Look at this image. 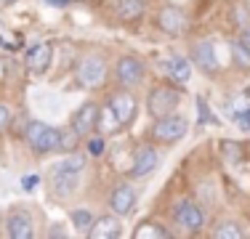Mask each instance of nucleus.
<instances>
[{
    "mask_svg": "<svg viewBox=\"0 0 250 239\" xmlns=\"http://www.w3.org/2000/svg\"><path fill=\"white\" fill-rule=\"evenodd\" d=\"M146 77V67L139 56H120L115 64V80L120 82L123 88H139L144 85Z\"/></svg>",
    "mask_w": 250,
    "mask_h": 239,
    "instance_id": "7",
    "label": "nucleus"
},
{
    "mask_svg": "<svg viewBox=\"0 0 250 239\" xmlns=\"http://www.w3.org/2000/svg\"><path fill=\"white\" fill-rule=\"evenodd\" d=\"M165 237H168V231L163 226H157L154 220H144L133 231V239H165Z\"/></svg>",
    "mask_w": 250,
    "mask_h": 239,
    "instance_id": "20",
    "label": "nucleus"
},
{
    "mask_svg": "<svg viewBox=\"0 0 250 239\" xmlns=\"http://www.w3.org/2000/svg\"><path fill=\"white\" fill-rule=\"evenodd\" d=\"M51 61H53V48L51 43H35V45H29L27 48V53H24V67L29 75H45L51 67Z\"/></svg>",
    "mask_w": 250,
    "mask_h": 239,
    "instance_id": "10",
    "label": "nucleus"
},
{
    "mask_svg": "<svg viewBox=\"0 0 250 239\" xmlns=\"http://www.w3.org/2000/svg\"><path fill=\"white\" fill-rule=\"evenodd\" d=\"M104 152H106V139L104 136H93V139H88V154H91V157H101Z\"/></svg>",
    "mask_w": 250,
    "mask_h": 239,
    "instance_id": "26",
    "label": "nucleus"
},
{
    "mask_svg": "<svg viewBox=\"0 0 250 239\" xmlns=\"http://www.w3.org/2000/svg\"><path fill=\"white\" fill-rule=\"evenodd\" d=\"M213 237H216V239H242V237H245V231H242L234 220H221V223L213 229Z\"/></svg>",
    "mask_w": 250,
    "mask_h": 239,
    "instance_id": "21",
    "label": "nucleus"
},
{
    "mask_svg": "<svg viewBox=\"0 0 250 239\" xmlns=\"http://www.w3.org/2000/svg\"><path fill=\"white\" fill-rule=\"evenodd\" d=\"M48 3H53V5H67L69 0H48Z\"/></svg>",
    "mask_w": 250,
    "mask_h": 239,
    "instance_id": "32",
    "label": "nucleus"
},
{
    "mask_svg": "<svg viewBox=\"0 0 250 239\" xmlns=\"http://www.w3.org/2000/svg\"><path fill=\"white\" fill-rule=\"evenodd\" d=\"M221 152H224V159H229V162H240L242 159V146L237 141H224Z\"/></svg>",
    "mask_w": 250,
    "mask_h": 239,
    "instance_id": "25",
    "label": "nucleus"
},
{
    "mask_svg": "<svg viewBox=\"0 0 250 239\" xmlns=\"http://www.w3.org/2000/svg\"><path fill=\"white\" fill-rule=\"evenodd\" d=\"M197 109H200V122H205V125H208V122H213V125L218 122V120H216V115H213V112L208 109V101L202 99V96L197 99Z\"/></svg>",
    "mask_w": 250,
    "mask_h": 239,
    "instance_id": "27",
    "label": "nucleus"
},
{
    "mask_svg": "<svg viewBox=\"0 0 250 239\" xmlns=\"http://www.w3.org/2000/svg\"><path fill=\"white\" fill-rule=\"evenodd\" d=\"M5 231H8L11 239H32L35 237V220L29 215V210L14 207L8 213V220H5Z\"/></svg>",
    "mask_w": 250,
    "mask_h": 239,
    "instance_id": "11",
    "label": "nucleus"
},
{
    "mask_svg": "<svg viewBox=\"0 0 250 239\" xmlns=\"http://www.w3.org/2000/svg\"><path fill=\"white\" fill-rule=\"evenodd\" d=\"M80 133H77V130L72 128V125H69L67 130H62V141H59V152H67V154H72L77 146H80Z\"/></svg>",
    "mask_w": 250,
    "mask_h": 239,
    "instance_id": "23",
    "label": "nucleus"
},
{
    "mask_svg": "<svg viewBox=\"0 0 250 239\" xmlns=\"http://www.w3.org/2000/svg\"><path fill=\"white\" fill-rule=\"evenodd\" d=\"M173 220L181 234H200L202 226H205V215L197 207V202L192 199H181L173 207Z\"/></svg>",
    "mask_w": 250,
    "mask_h": 239,
    "instance_id": "6",
    "label": "nucleus"
},
{
    "mask_svg": "<svg viewBox=\"0 0 250 239\" xmlns=\"http://www.w3.org/2000/svg\"><path fill=\"white\" fill-rule=\"evenodd\" d=\"M11 3H16V0H0V8H5V5H11Z\"/></svg>",
    "mask_w": 250,
    "mask_h": 239,
    "instance_id": "33",
    "label": "nucleus"
},
{
    "mask_svg": "<svg viewBox=\"0 0 250 239\" xmlns=\"http://www.w3.org/2000/svg\"><path fill=\"white\" fill-rule=\"evenodd\" d=\"M51 237H67V231H64V226L59 229V226H53L51 229Z\"/></svg>",
    "mask_w": 250,
    "mask_h": 239,
    "instance_id": "31",
    "label": "nucleus"
},
{
    "mask_svg": "<svg viewBox=\"0 0 250 239\" xmlns=\"http://www.w3.org/2000/svg\"><path fill=\"white\" fill-rule=\"evenodd\" d=\"M106 75H109V67H106L104 56H99V53L83 56L80 61H77V69H75L77 82H80L83 88H88V91H96V88L104 85Z\"/></svg>",
    "mask_w": 250,
    "mask_h": 239,
    "instance_id": "3",
    "label": "nucleus"
},
{
    "mask_svg": "<svg viewBox=\"0 0 250 239\" xmlns=\"http://www.w3.org/2000/svg\"><path fill=\"white\" fill-rule=\"evenodd\" d=\"M231 59H234L237 67L250 69V51L240 43V40H234V43H231Z\"/></svg>",
    "mask_w": 250,
    "mask_h": 239,
    "instance_id": "24",
    "label": "nucleus"
},
{
    "mask_svg": "<svg viewBox=\"0 0 250 239\" xmlns=\"http://www.w3.org/2000/svg\"><path fill=\"white\" fill-rule=\"evenodd\" d=\"M189 59H192L194 67H197L202 75H208V77L218 75V69H221L218 56H216V48H213L210 40H200V43H194L192 48H189Z\"/></svg>",
    "mask_w": 250,
    "mask_h": 239,
    "instance_id": "8",
    "label": "nucleus"
},
{
    "mask_svg": "<svg viewBox=\"0 0 250 239\" xmlns=\"http://www.w3.org/2000/svg\"><path fill=\"white\" fill-rule=\"evenodd\" d=\"M237 40H240V43H242V45H245L248 51H250V24H248V27L240 32V38H237Z\"/></svg>",
    "mask_w": 250,
    "mask_h": 239,
    "instance_id": "30",
    "label": "nucleus"
},
{
    "mask_svg": "<svg viewBox=\"0 0 250 239\" xmlns=\"http://www.w3.org/2000/svg\"><path fill=\"white\" fill-rule=\"evenodd\" d=\"M178 104H181V93L173 85H154L149 91V99H146V109H149V115L154 120L173 115L178 109Z\"/></svg>",
    "mask_w": 250,
    "mask_h": 239,
    "instance_id": "5",
    "label": "nucleus"
},
{
    "mask_svg": "<svg viewBox=\"0 0 250 239\" xmlns=\"http://www.w3.org/2000/svg\"><path fill=\"white\" fill-rule=\"evenodd\" d=\"M24 141L29 143L35 154H51V152H59V141H62V130L53 128L48 122H40V120H32L27 122V130H24Z\"/></svg>",
    "mask_w": 250,
    "mask_h": 239,
    "instance_id": "2",
    "label": "nucleus"
},
{
    "mask_svg": "<svg viewBox=\"0 0 250 239\" xmlns=\"http://www.w3.org/2000/svg\"><path fill=\"white\" fill-rule=\"evenodd\" d=\"M11 120H14V115H11V109H8L5 104H0V133H3V130H8Z\"/></svg>",
    "mask_w": 250,
    "mask_h": 239,
    "instance_id": "28",
    "label": "nucleus"
},
{
    "mask_svg": "<svg viewBox=\"0 0 250 239\" xmlns=\"http://www.w3.org/2000/svg\"><path fill=\"white\" fill-rule=\"evenodd\" d=\"M123 234V223H120V215H101V218H93L91 229H88L85 237L91 239H117Z\"/></svg>",
    "mask_w": 250,
    "mask_h": 239,
    "instance_id": "15",
    "label": "nucleus"
},
{
    "mask_svg": "<svg viewBox=\"0 0 250 239\" xmlns=\"http://www.w3.org/2000/svg\"><path fill=\"white\" fill-rule=\"evenodd\" d=\"M187 130H189V122H187V117H181V115H165V117H157L152 122V128H149V139L154 143H178L187 136Z\"/></svg>",
    "mask_w": 250,
    "mask_h": 239,
    "instance_id": "4",
    "label": "nucleus"
},
{
    "mask_svg": "<svg viewBox=\"0 0 250 239\" xmlns=\"http://www.w3.org/2000/svg\"><path fill=\"white\" fill-rule=\"evenodd\" d=\"M157 27L165 35H184L189 27V16L178 5H163L157 11Z\"/></svg>",
    "mask_w": 250,
    "mask_h": 239,
    "instance_id": "9",
    "label": "nucleus"
},
{
    "mask_svg": "<svg viewBox=\"0 0 250 239\" xmlns=\"http://www.w3.org/2000/svg\"><path fill=\"white\" fill-rule=\"evenodd\" d=\"M99 104H93V101H85V104L80 106V109L72 115V128L80 133V139H88V136L96 133V122H99Z\"/></svg>",
    "mask_w": 250,
    "mask_h": 239,
    "instance_id": "14",
    "label": "nucleus"
},
{
    "mask_svg": "<svg viewBox=\"0 0 250 239\" xmlns=\"http://www.w3.org/2000/svg\"><path fill=\"white\" fill-rule=\"evenodd\" d=\"M69 220L75 223V229L80 231V234H88V229H91V223H93V215H91V210H85V207H77V210L69 213Z\"/></svg>",
    "mask_w": 250,
    "mask_h": 239,
    "instance_id": "22",
    "label": "nucleus"
},
{
    "mask_svg": "<svg viewBox=\"0 0 250 239\" xmlns=\"http://www.w3.org/2000/svg\"><path fill=\"white\" fill-rule=\"evenodd\" d=\"M40 183V176H24V181H21V189L24 191H32L35 186Z\"/></svg>",
    "mask_w": 250,
    "mask_h": 239,
    "instance_id": "29",
    "label": "nucleus"
},
{
    "mask_svg": "<svg viewBox=\"0 0 250 239\" xmlns=\"http://www.w3.org/2000/svg\"><path fill=\"white\" fill-rule=\"evenodd\" d=\"M106 104L115 109V115L120 117L123 125H130L139 115V101H136V96L130 93V88H125V91H115L109 96V101Z\"/></svg>",
    "mask_w": 250,
    "mask_h": 239,
    "instance_id": "13",
    "label": "nucleus"
},
{
    "mask_svg": "<svg viewBox=\"0 0 250 239\" xmlns=\"http://www.w3.org/2000/svg\"><path fill=\"white\" fill-rule=\"evenodd\" d=\"M109 207L115 215H120V218H125V215L133 213L136 207V189L130 186V183H120V186H115V191L109 194Z\"/></svg>",
    "mask_w": 250,
    "mask_h": 239,
    "instance_id": "16",
    "label": "nucleus"
},
{
    "mask_svg": "<svg viewBox=\"0 0 250 239\" xmlns=\"http://www.w3.org/2000/svg\"><path fill=\"white\" fill-rule=\"evenodd\" d=\"M146 5H149V0H117L115 3V14L120 21H139L141 16L146 14Z\"/></svg>",
    "mask_w": 250,
    "mask_h": 239,
    "instance_id": "18",
    "label": "nucleus"
},
{
    "mask_svg": "<svg viewBox=\"0 0 250 239\" xmlns=\"http://www.w3.org/2000/svg\"><path fill=\"white\" fill-rule=\"evenodd\" d=\"M165 69H168V80L178 82V85L189 82V77H192V64H189V59H184V56H173L168 64H165Z\"/></svg>",
    "mask_w": 250,
    "mask_h": 239,
    "instance_id": "19",
    "label": "nucleus"
},
{
    "mask_svg": "<svg viewBox=\"0 0 250 239\" xmlns=\"http://www.w3.org/2000/svg\"><path fill=\"white\" fill-rule=\"evenodd\" d=\"M125 128V125L120 122V117L115 115V109H112L109 104H104L99 109V122H96V133L104 136V139H109V136L120 133V130Z\"/></svg>",
    "mask_w": 250,
    "mask_h": 239,
    "instance_id": "17",
    "label": "nucleus"
},
{
    "mask_svg": "<svg viewBox=\"0 0 250 239\" xmlns=\"http://www.w3.org/2000/svg\"><path fill=\"white\" fill-rule=\"evenodd\" d=\"M88 159L80 157V154H69L67 159L56 162L51 167V191L56 197H69L80 189V178H83V170H85Z\"/></svg>",
    "mask_w": 250,
    "mask_h": 239,
    "instance_id": "1",
    "label": "nucleus"
},
{
    "mask_svg": "<svg viewBox=\"0 0 250 239\" xmlns=\"http://www.w3.org/2000/svg\"><path fill=\"white\" fill-rule=\"evenodd\" d=\"M157 167H160L157 149L149 146V143H141V146L133 152V167H130V176L133 178H146V176H152Z\"/></svg>",
    "mask_w": 250,
    "mask_h": 239,
    "instance_id": "12",
    "label": "nucleus"
}]
</instances>
